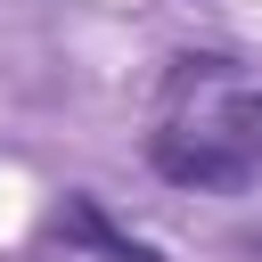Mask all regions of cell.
Listing matches in <instances>:
<instances>
[{
    "label": "cell",
    "instance_id": "6da1fadb",
    "mask_svg": "<svg viewBox=\"0 0 262 262\" xmlns=\"http://www.w3.org/2000/svg\"><path fill=\"white\" fill-rule=\"evenodd\" d=\"M156 172L172 180V188H205V196H237L246 180H254V164L229 147V139H213V131H156Z\"/></svg>",
    "mask_w": 262,
    "mask_h": 262
},
{
    "label": "cell",
    "instance_id": "7a4b0ae2",
    "mask_svg": "<svg viewBox=\"0 0 262 262\" xmlns=\"http://www.w3.org/2000/svg\"><path fill=\"white\" fill-rule=\"evenodd\" d=\"M41 229H49L66 254H90V262H164L147 237H131L123 221H106V213H98V196H82V188H66V196L41 213Z\"/></svg>",
    "mask_w": 262,
    "mask_h": 262
},
{
    "label": "cell",
    "instance_id": "3957f363",
    "mask_svg": "<svg viewBox=\"0 0 262 262\" xmlns=\"http://www.w3.org/2000/svg\"><path fill=\"white\" fill-rule=\"evenodd\" d=\"M213 139H229L246 164H262V90H246V98H229L221 106V131Z\"/></svg>",
    "mask_w": 262,
    "mask_h": 262
},
{
    "label": "cell",
    "instance_id": "277c9868",
    "mask_svg": "<svg viewBox=\"0 0 262 262\" xmlns=\"http://www.w3.org/2000/svg\"><path fill=\"white\" fill-rule=\"evenodd\" d=\"M221 74V57H180L172 66V90H196V82H213Z\"/></svg>",
    "mask_w": 262,
    "mask_h": 262
}]
</instances>
